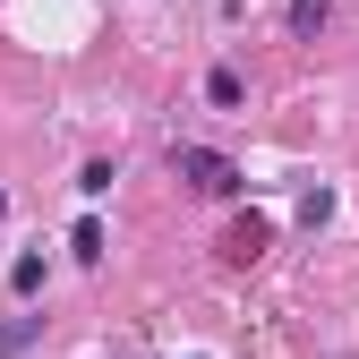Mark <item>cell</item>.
Segmentation results:
<instances>
[{
	"label": "cell",
	"instance_id": "obj_1",
	"mask_svg": "<svg viewBox=\"0 0 359 359\" xmlns=\"http://www.w3.org/2000/svg\"><path fill=\"white\" fill-rule=\"evenodd\" d=\"M171 171L189 180V189H205V197H240V189H248L240 163H231V154H205V146H171Z\"/></svg>",
	"mask_w": 359,
	"mask_h": 359
},
{
	"label": "cell",
	"instance_id": "obj_2",
	"mask_svg": "<svg viewBox=\"0 0 359 359\" xmlns=\"http://www.w3.org/2000/svg\"><path fill=\"white\" fill-rule=\"evenodd\" d=\"M257 248H265V222L240 214V222H231V240H222V257H257Z\"/></svg>",
	"mask_w": 359,
	"mask_h": 359
},
{
	"label": "cell",
	"instance_id": "obj_3",
	"mask_svg": "<svg viewBox=\"0 0 359 359\" xmlns=\"http://www.w3.org/2000/svg\"><path fill=\"white\" fill-rule=\"evenodd\" d=\"M111 180H120V163H103V154H95V163L77 171V197H111Z\"/></svg>",
	"mask_w": 359,
	"mask_h": 359
},
{
	"label": "cell",
	"instance_id": "obj_4",
	"mask_svg": "<svg viewBox=\"0 0 359 359\" xmlns=\"http://www.w3.org/2000/svg\"><path fill=\"white\" fill-rule=\"evenodd\" d=\"M205 95H214L222 111H240V95H248V86H240V69H214V77H205Z\"/></svg>",
	"mask_w": 359,
	"mask_h": 359
},
{
	"label": "cell",
	"instance_id": "obj_5",
	"mask_svg": "<svg viewBox=\"0 0 359 359\" xmlns=\"http://www.w3.org/2000/svg\"><path fill=\"white\" fill-rule=\"evenodd\" d=\"M9 291H18V299L43 291V257H18V265H9Z\"/></svg>",
	"mask_w": 359,
	"mask_h": 359
},
{
	"label": "cell",
	"instance_id": "obj_6",
	"mask_svg": "<svg viewBox=\"0 0 359 359\" xmlns=\"http://www.w3.org/2000/svg\"><path fill=\"white\" fill-rule=\"evenodd\" d=\"M69 248H77L86 265H103V248H111V240H103V222H77V240H69Z\"/></svg>",
	"mask_w": 359,
	"mask_h": 359
},
{
	"label": "cell",
	"instance_id": "obj_7",
	"mask_svg": "<svg viewBox=\"0 0 359 359\" xmlns=\"http://www.w3.org/2000/svg\"><path fill=\"white\" fill-rule=\"evenodd\" d=\"M299 222H308V231H317V222H334V189H308V197H299Z\"/></svg>",
	"mask_w": 359,
	"mask_h": 359
},
{
	"label": "cell",
	"instance_id": "obj_8",
	"mask_svg": "<svg viewBox=\"0 0 359 359\" xmlns=\"http://www.w3.org/2000/svg\"><path fill=\"white\" fill-rule=\"evenodd\" d=\"M325 26V0H291V34H317Z\"/></svg>",
	"mask_w": 359,
	"mask_h": 359
},
{
	"label": "cell",
	"instance_id": "obj_9",
	"mask_svg": "<svg viewBox=\"0 0 359 359\" xmlns=\"http://www.w3.org/2000/svg\"><path fill=\"white\" fill-rule=\"evenodd\" d=\"M26 342H34V317H9V325H0V351H9V359H18Z\"/></svg>",
	"mask_w": 359,
	"mask_h": 359
},
{
	"label": "cell",
	"instance_id": "obj_10",
	"mask_svg": "<svg viewBox=\"0 0 359 359\" xmlns=\"http://www.w3.org/2000/svg\"><path fill=\"white\" fill-rule=\"evenodd\" d=\"M0 214H9V197H0Z\"/></svg>",
	"mask_w": 359,
	"mask_h": 359
}]
</instances>
